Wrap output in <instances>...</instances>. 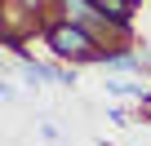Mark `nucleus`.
Returning <instances> with one entry per match:
<instances>
[{
	"instance_id": "2",
	"label": "nucleus",
	"mask_w": 151,
	"mask_h": 146,
	"mask_svg": "<svg viewBox=\"0 0 151 146\" xmlns=\"http://www.w3.org/2000/svg\"><path fill=\"white\" fill-rule=\"evenodd\" d=\"M58 18L76 22V27H89L98 18V0H58Z\"/></svg>"
},
{
	"instance_id": "1",
	"label": "nucleus",
	"mask_w": 151,
	"mask_h": 146,
	"mask_svg": "<svg viewBox=\"0 0 151 146\" xmlns=\"http://www.w3.org/2000/svg\"><path fill=\"white\" fill-rule=\"evenodd\" d=\"M45 44H49V53H53L58 62H67V66H85V62L98 66V58H102V44L93 40L89 27H76V22H62V18L45 27Z\"/></svg>"
},
{
	"instance_id": "4",
	"label": "nucleus",
	"mask_w": 151,
	"mask_h": 146,
	"mask_svg": "<svg viewBox=\"0 0 151 146\" xmlns=\"http://www.w3.org/2000/svg\"><path fill=\"white\" fill-rule=\"evenodd\" d=\"M98 66H107V71H147V62H142V53H129V49H120V53H102L98 58Z\"/></svg>"
},
{
	"instance_id": "3",
	"label": "nucleus",
	"mask_w": 151,
	"mask_h": 146,
	"mask_svg": "<svg viewBox=\"0 0 151 146\" xmlns=\"http://www.w3.org/2000/svg\"><path fill=\"white\" fill-rule=\"evenodd\" d=\"M18 75L31 84V89H45V84H58L53 80V66H45V62H36V58H18Z\"/></svg>"
},
{
	"instance_id": "7",
	"label": "nucleus",
	"mask_w": 151,
	"mask_h": 146,
	"mask_svg": "<svg viewBox=\"0 0 151 146\" xmlns=\"http://www.w3.org/2000/svg\"><path fill=\"white\" fill-rule=\"evenodd\" d=\"M107 120H111V124H129V115H124L120 106H111V111H107Z\"/></svg>"
},
{
	"instance_id": "5",
	"label": "nucleus",
	"mask_w": 151,
	"mask_h": 146,
	"mask_svg": "<svg viewBox=\"0 0 151 146\" xmlns=\"http://www.w3.org/2000/svg\"><path fill=\"white\" fill-rule=\"evenodd\" d=\"M98 14H102V18H111V22H120V27H129L133 0H98Z\"/></svg>"
},
{
	"instance_id": "6",
	"label": "nucleus",
	"mask_w": 151,
	"mask_h": 146,
	"mask_svg": "<svg viewBox=\"0 0 151 146\" xmlns=\"http://www.w3.org/2000/svg\"><path fill=\"white\" fill-rule=\"evenodd\" d=\"M53 80H58V84H76V66L58 62V66H53Z\"/></svg>"
}]
</instances>
